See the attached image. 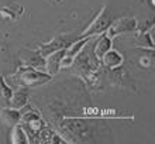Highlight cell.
<instances>
[{"instance_id": "6da1fadb", "label": "cell", "mask_w": 155, "mask_h": 144, "mask_svg": "<svg viewBox=\"0 0 155 144\" xmlns=\"http://www.w3.org/2000/svg\"><path fill=\"white\" fill-rule=\"evenodd\" d=\"M90 41L75 57L72 65L68 69H71V72L75 76L81 79V82L85 85V88L89 92H100L106 88V85H104L106 68L102 65V62L99 61L97 58L94 57Z\"/></svg>"}, {"instance_id": "7a4b0ae2", "label": "cell", "mask_w": 155, "mask_h": 144, "mask_svg": "<svg viewBox=\"0 0 155 144\" xmlns=\"http://www.w3.org/2000/svg\"><path fill=\"white\" fill-rule=\"evenodd\" d=\"M99 120L94 117L65 116L55 130L66 144L97 143Z\"/></svg>"}, {"instance_id": "3957f363", "label": "cell", "mask_w": 155, "mask_h": 144, "mask_svg": "<svg viewBox=\"0 0 155 144\" xmlns=\"http://www.w3.org/2000/svg\"><path fill=\"white\" fill-rule=\"evenodd\" d=\"M52 75L44 71H38L33 66L28 65H21L16 69L14 74H12L7 78L6 82L14 89L18 86H25L31 89V88H38L42 85H47L52 81Z\"/></svg>"}, {"instance_id": "277c9868", "label": "cell", "mask_w": 155, "mask_h": 144, "mask_svg": "<svg viewBox=\"0 0 155 144\" xmlns=\"http://www.w3.org/2000/svg\"><path fill=\"white\" fill-rule=\"evenodd\" d=\"M20 124L23 126V129L28 136V143H35V139H37V134L40 133V130L44 129L48 123L45 122L40 110L28 103L21 109Z\"/></svg>"}, {"instance_id": "5b68a950", "label": "cell", "mask_w": 155, "mask_h": 144, "mask_svg": "<svg viewBox=\"0 0 155 144\" xmlns=\"http://www.w3.org/2000/svg\"><path fill=\"white\" fill-rule=\"evenodd\" d=\"M114 20L113 14L110 13L107 6H103L102 10L94 16V18L89 23V25L86 27L83 31L79 33L78 38H86V37H97L99 34H103L109 28V25L111 24V21Z\"/></svg>"}, {"instance_id": "8992f818", "label": "cell", "mask_w": 155, "mask_h": 144, "mask_svg": "<svg viewBox=\"0 0 155 144\" xmlns=\"http://www.w3.org/2000/svg\"><path fill=\"white\" fill-rule=\"evenodd\" d=\"M104 85H110V86H117L121 89H127V91H137L134 79L131 78L130 72L124 68V64L117 68H111L104 72Z\"/></svg>"}, {"instance_id": "52a82bcc", "label": "cell", "mask_w": 155, "mask_h": 144, "mask_svg": "<svg viewBox=\"0 0 155 144\" xmlns=\"http://www.w3.org/2000/svg\"><path fill=\"white\" fill-rule=\"evenodd\" d=\"M78 35L79 33H66V34H59V35H55L52 40H49L48 42H44L38 47V51L42 57H48L51 52L54 51H58V49H62V48H66L69 47L75 40H78Z\"/></svg>"}, {"instance_id": "ba28073f", "label": "cell", "mask_w": 155, "mask_h": 144, "mask_svg": "<svg viewBox=\"0 0 155 144\" xmlns=\"http://www.w3.org/2000/svg\"><path fill=\"white\" fill-rule=\"evenodd\" d=\"M138 25L140 23L135 17H120V18H114L111 21V24L109 25V28L104 33L110 38H114L126 33H134L137 31Z\"/></svg>"}, {"instance_id": "9c48e42d", "label": "cell", "mask_w": 155, "mask_h": 144, "mask_svg": "<svg viewBox=\"0 0 155 144\" xmlns=\"http://www.w3.org/2000/svg\"><path fill=\"white\" fill-rule=\"evenodd\" d=\"M20 61L23 65L33 66L38 71H45V57H42L38 49H21Z\"/></svg>"}, {"instance_id": "30bf717a", "label": "cell", "mask_w": 155, "mask_h": 144, "mask_svg": "<svg viewBox=\"0 0 155 144\" xmlns=\"http://www.w3.org/2000/svg\"><path fill=\"white\" fill-rule=\"evenodd\" d=\"M24 14V7L16 0H6L0 3V17L7 18L10 21H17Z\"/></svg>"}, {"instance_id": "8fae6325", "label": "cell", "mask_w": 155, "mask_h": 144, "mask_svg": "<svg viewBox=\"0 0 155 144\" xmlns=\"http://www.w3.org/2000/svg\"><path fill=\"white\" fill-rule=\"evenodd\" d=\"M92 42H93V45H92V48H93V54L99 61H100L103 55L113 47V38H110L106 33L99 34L97 37L93 38V41Z\"/></svg>"}, {"instance_id": "7c38bea8", "label": "cell", "mask_w": 155, "mask_h": 144, "mask_svg": "<svg viewBox=\"0 0 155 144\" xmlns=\"http://www.w3.org/2000/svg\"><path fill=\"white\" fill-rule=\"evenodd\" d=\"M35 143H40V144H61V143H65V141L62 140V137L58 134L55 129L49 127L48 124H47L44 129H41L40 133L37 134Z\"/></svg>"}, {"instance_id": "4fadbf2b", "label": "cell", "mask_w": 155, "mask_h": 144, "mask_svg": "<svg viewBox=\"0 0 155 144\" xmlns=\"http://www.w3.org/2000/svg\"><path fill=\"white\" fill-rule=\"evenodd\" d=\"M30 99V89L25 86H18L16 89H13V95L10 99V107L14 109H23L25 105H28Z\"/></svg>"}, {"instance_id": "5bb4252c", "label": "cell", "mask_w": 155, "mask_h": 144, "mask_svg": "<svg viewBox=\"0 0 155 144\" xmlns=\"http://www.w3.org/2000/svg\"><path fill=\"white\" fill-rule=\"evenodd\" d=\"M134 45L137 48H145L154 51L155 41H154V27L148 31H137L134 38Z\"/></svg>"}, {"instance_id": "9a60e30c", "label": "cell", "mask_w": 155, "mask_h": 144, "mask_svg": "<svg viewBox=\"0 0 155 144\" xmlns=\"http://www.w3.org/2000/svg\"><path fill=\"white\" fill-rule=\"evenodd\" d=\"M65 49L66 48L54 51V52L49 54L48 57H45V71L49 75L55 76L59 72V64H61V59L64 57V54H65Z\"/></svg>"}, {"instance_id": "2e32d148", "label": "cell", "mask_w": 155, "mask_h": 144, "mask_svg": "<svg viewBox=\"0 0 155 144\" xmlns=\"http://www.w3.org/2000/svg\"><path fill=\"white\" fill-rule=\"evenodd\" d=\"M0 119L2 123L7 127H13L16 124L20 123L21 119V109H14V107L6 106L0 110Z\"/></svg>"}, {"instance_id": "e0dca14e", "label": "cell", "mask_w": 155, "mask_h": 144, "mask_svg": "<svg viewBox=\"0 0 155 144\" xmlns=\"http://www.w3.org/2000/svg\"><path fill=\"white\" fill-rule=\"evenodd\" d=\"M100 62H102V65L104 66V68L111 69V68H117V66L123 65V64H124V57H123V54L120 52V51H117V49H114V48H110L102 57Z\"/></svg>"}, {"instance_id": "ac0fdd59", "label": "cell", "mask_w": 155, "mask_h": 144, "mask_svg": "<svg viewBox=\"0 0 155 144\" xmlns=\"http://www.w3.org/2000/svg\"><path fill=\"white\" fill-rule=\"evenodd\" d=\"M10 132V143L12 144H28V136L20 123L13 126Z\"/></svg>"}, {"instance_id": "d6986e66", "label": "cell", "mask_w": 155, "mask_h": 144, "mask_svg": "<svg viewBox=\"0 0 155 144\" xmlns=\"http://www.w3.org/2000/svg\"><path fill=\"white\" fill-rule=\"evenodd\" d=\"M12 95H13V88L6 82L4 76L0 74V103L3 105V107L10 105Z\"/></svg>"}, {"instance_id": "ffe728a7", "label": "cell", "mask_w": 155, "mask_h": 144, "mask_svg": "<svg viewBox=\"0 0 155 144\" xmlns=\"http://www.w3.org/2000/svg\"><path fill=\"white\" fill-rule=\"evenodd\" d=\"M140 65L143 66V68H150L151 66V57H141V59H140Z\"/></svg>"}]
</instances>
